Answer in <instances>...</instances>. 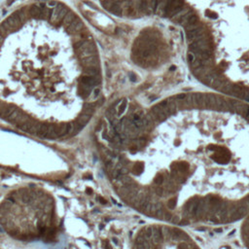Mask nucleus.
<instances>
[{
	"mask_svg": "<svg viewBox=\"0 0 249 249\" xmlns=\"http://www.w3.org/2000/svg\"><path fill=\"white\" fill-rule=\"evenodd\" d=\"M91 117H92V115H89V114H86V113H82L80 116L77 118V122L80 123L81 125L84 127L89 121H90Z\"/></svg>",
	"mask_w": 249,
	"mask_h": 249,
	"instance_id": "obj_2",
	"label": "nucleus"
},
{
	"mask_svg": "<svg viewBox=\"0 0 249 249\" xmlns=\"http://www.w3.org/2000/svg\"><path fill=\"white\" fill-rule=\"evenodd\" d=\"M183 5H184V0H168L165 7L163 9V15L162 16H175L183 9Z\"/></svg>",
	"mask_w": 249,
	"mask_h": 249,
	"instance_id": "obj_1",
	"label": "nucleus"
},
{
	"mask_svg": "<svg viewBox=\"0 0 249 249\" xmlns=\"http://www.w3.org/2000/svg\"><path fill=\"white\" fill-rule=\"evenodd\" d=\"M205 14H206L209 18H212V19H216L217 18L216 13H214V12H212V11H209V10H207V11L205 12Z\"/></svg>",
	"mask_w": 249,
	"mask_h": 249,
	"instance_id": "obj_4",
	"label": "nucleus"
},
{
	"mask_svg": "<svg viewBox=\"0 0 249 249\" xmlns=\"http://www.w3.org/2000/svg\"><path fill=\"white\" fill-rule=\"evenodd\" d=\"M94 94H95V95H94V96H95V98H97V97L99 96V94H100V89H97V88L96 90H95Z\"/></svg>",
	"mask_w": 249,
	"mask_h": 249,
	"instance_id": "obj_5",
	"label": "nucleus"
},
{
	"mask_svg": "<svg viewBox=\"0 0 249 249\" xmlns=\"http://www.w3.org/2000/svg\"><path fill=\"white\" fill-rule=\"evenodd\" d=\"M127 105H128V102H127L126 99H123V100L121 101L120 106L118 107V114H119V115H120V114H123V113L125 112V110H126V108H127Z\"/></svg>",
	"mask_w": 249,
	"mask_h": 249,
	"instance_id": "obj_3",
	"label": "nucleus"
}]
</instances>
